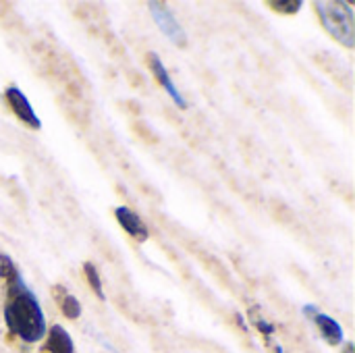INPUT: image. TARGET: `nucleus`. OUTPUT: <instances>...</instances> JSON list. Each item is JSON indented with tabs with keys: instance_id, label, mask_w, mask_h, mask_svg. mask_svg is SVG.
<instances>
[{
	"instance_id": "13",
	"label": "nucleus",
	"mask_w": 355,
	"mask_h": 353,
	"mask_svg": "<svg viewBox=\"0 0 355 353\" xmlns=\"http://www.w3.org/2000/svg\"><path fill=\"white\" fill-rule=\"evenodd\" d=\"M15 275H17V266H15V262H12L6 254H0V279L10 281Z\"/></svg>"
},
{
	"instance_id": "5",
	"label": "nucleus",
	"mask_w": 355,
	"mask_h": 353,
	"mask_svg": "<svg viewBox=\"0 0 355 353\" xmlns=\"http://www.w3.org/2000/svg\"><path fill=\"white\" fill-rule=\"evenodd\" d=\"M304 314L308 318H312V322L318 327L320 335L327 339L329 345H341L343 343V329L335 318H331L329 314H322L316 306H304Z\"/></svg>"
},
{
	"instance_id": "9",
	"label": "nucleus",
	"mask_w": 355,
	"mask_h": 353,
	"mask_svg": "<svg viewBox=\"0 0 355 353\" xmlns=\"http://www.w3.org/2000/svg\"><path fill=\"white\" fill-rule=\"evenodd\" d=\"M46 350L50 353H75V345L71 335L60 325H54L48 333Z\"/></svg>"
},
{
	"instance_id": "11",
	"label": "nucleus",
	"mask_w": 355,
	"mask_h": 353,
	"mask_svg": "<svg viewBox=\"0 0 355 353\" xmlns=\"http://www.w3.org/2000/svg\"><path fill=\"white\" fill-rule=\"evenodd\" d=\"M266 4H268L272 10L281 12V15H295V12H300L302 6H304L302 0H270V2H266Z\"/></svg>"
},
{
	"instance_id": "7",
	"label": "nucleus",
	"mask_w": 355,
	"mask_h": 353,
	"mask_svg": "<svg viewBox=\"0 0 355 353\" xmlns=\"http://www.w3.org/2000/svg\"><path fill=\"white\" fill-rule=\"evenodd\" d=\"M114 218L119 221V225L123 227V231H125L127 235H131L135 241H139V243L148 241L150 231H148L146 223L139 218V214H135L131 208H127V206L114 208Z\"/></svg>"
},
{
	"instance_id": "6",
	"label": "nucleus",
	"mask_w": 355,
	"mask_h": 353,
	"mask_svg": "<svg viewBox=\"0 0 355 353\" xmlns=\"http://www.w3.org/2000/svg\"><path fill=\"white\" fill-rule=\"evenodd\" d=\"M146 60H148V67H150V71H152V75L156 77V81L168 92V96L173 98V102L179 106V108H185L187 106V102H185V98L181 96V92L177 89V85L173 83V79H171V75H168V71L164 69V64H162V60H160V56L156 54V52H148L146 54Z\"/></svg>"
},
{
	"instance_id": "10",
	"label": "nucleus",
	"mask_w": 355,
	"mask_h": 353,
	"mask_svg": "<svg viewBox=\"0 0 355 353\" xmlns=\"http://www.w3.org/2000/svg\"><path fill=\"white\" fill-rule=\"evenodd\" d=\"M83 275H85L87 285H89V287L94 289V293L98 295V300H104L106 295H104V289H102V279H100L98 268H96L92 262H85V264H83Z\"/></svg>"
},
{
	"instance_id": "4",
	"label": "nucleus",
	"mask_w": 355,
	"mask_h": 353,
	"mask_svg": "<svg viewBox=\"0 0 355 353\" xmlns=\"http://www.w3.org/2000/svg\"><path fill=\"white\" fill-rule=\"evenodd\" d=\"M4 100H6L8 108L15 112V117H17L23 125H27V127H31V129H40V127H42V121H40V117L35 114L31 102L27 100V96H25L19 87H12V85L6 87V89H4Z\"/></svg>"
},
{
	"instance_id": "8",
	"label": "nucleus",
	"mask_w": 355,
	"mask_h": 353,
	"mask_svg": "<svg viewBox=\"0 0 355 353\" xmlns=\"http://www.w3.org/2000/svg\"><path fill=\"white\" fill-rule=\"evenodd\" d=\"M52 295H54V300L58 302L62 314L69 320H77L81 316V304H79V300L75 295H71L62 285H54L52 287Z\"/></svg>"
},
{
	"instance_id": "1",
	"label": "nucleus",
	"mask_w": 355,
	"mask_h": 353,
	"mask_svg": "<svg viewBox=\"0 0 355 353\" xmlns=\"http://www.w3.org/2000/svg\"><path fill=\"white\" fill-rule=\"evenodd\" d=\"M4 322L10 335L25 343H35L46 335V316L35 293L23 283L19 273L8 281L4 304Z\"/></svg>"
},
{
	"instance_id": "3",
	"label": "nucleus",
	"mask_w": 355,
	"mask_h": 353,
	"mask_svg": "<svg viewBox=\"0 0 355 353\" xmlns=\"http://www.w3.org/2000/svg\"><path fill=\"white\" fill-rule=\"evenodd\" d=\"M148 8L156 21V25L160 27V31L173 42L177 44L179 48H185L187 46V35L183 31V27L179 25V21L175 19V15L168 10V6L164 2H148Z\"/></svg>"
},
{
	"instance_id": "12",
	"label": "nucleus",
	"mask_w": 355,
	"mask_h": 353,
	"mask_svg": "<svg viewBox=\"0 0 355 353\" xmlns=\"http://www.w3.org/2000/svg\"><path fill=\"white\" fill-rule=\"evenodd\" d=\"M252 322H254V327L264 335V339H266L268 345H270V337H272V333H275V327H272L270 322H266L262 316H258L256 312H252Z\"/></svg>"
},
{
	"instance_id": "2",
	"label": "nucleus",
	"mask_w": 355,
	"mask_h": 353,
	"mask_svg": "<svg viewBox=\"0 0 355 353\" xmlns=\"http://www.w3.org/2000/svg\"><path fill=\"white\" fill-rule=\"evenodd\" d=\"M316 15L322 23V27L335 37L339 44L354 48L355 46V17L352 6L347 2L337 0H318L314 2Z\"/></svg>"
},
{
	"instance_id": "14",
	"label": "nucleus",
	"mask_w": 355,
	"mask_h": 353,
	"mask_svg": "<svg viewBox=\"0 0 355 353\" xmlns=\"http://www.w3.org/2000/svg\"><path fill=\"white\" fill-rule=\"evenodd\" d=\"M343 353H355L354 343H347V345H345V352H343Z\"/></svg>"
}]
</instances>
